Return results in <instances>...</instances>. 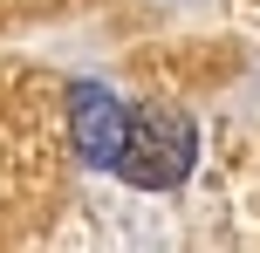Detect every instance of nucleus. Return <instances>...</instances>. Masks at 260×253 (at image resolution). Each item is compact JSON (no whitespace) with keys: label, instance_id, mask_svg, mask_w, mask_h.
I'll list each match as a JSON object with an SVG mask.
<instances>
[{"label":"nucleus","instance_id":"obj_1","mask_svg":"<svg viewBox=\"0 0 260 253\" xmlns=\"http://www.w3.org/2000/svg\"><path fill=\"white\" fill-rule=\"evenodd\" d=\"M192 158H199V137H192V117H185L178 103H137V110H130V144H123L117 171L137 192L185 185Z\"/></svg>","mask_w":260,"mask_h":253},{"label":"nucleus","instance_id":"obj_2","mask_svg":"<svg viewBox=\"0 0 260 253\" xmlns=\"http://www.w3.org/2000/svg\"><path fill=\"white\" fill-rule=\"evenodd\" d=\"M69 137L89 164H117L123 144H130V110L123 96H110L103 82H76L69 89Z\"/></svg>","mask_w":260,"mask_h":253}]
</instances>
